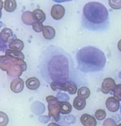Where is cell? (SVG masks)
Listing matches in <instances>:
<instances>
[{"mask_svg":"<svg viewBox=\"0 0 121 126\" xmlns=\"http://www.w3.org/2000/svg\"><path fill=\"white\" fill-rule=\"evenodd\" d=\"M51 16L55 20H60L63 18L65 14V8L61 4H55L52 5L50 11Z\"/></svg>","mask_w":121,"mask_h":126,"instance_id":"ba28073f","label":"cell"},{"mask_svg":"<svg viewBox=\"0 0 121 126\" xmlns=\"http://www.w3.org/2000/svg\"><path fill=\"white\" fill-rule=\"evenodd\" d=\"M78 96L84 98V99H87L89 97L90 94H91V92H90V90L88 87L86 86H82L81 88H79V89L78 90Z\"/></svg>","mask_w":121,"mask_h":126,"instance_id":"7402d4cb","label":"cell"},{"mask_svg":"<svg viewBox=\"0 0 121 126\" xmlns=\"http://www.w3.org/2000/svg\"><path fill=\"white\" fill-rule=\"evenodd\" d=\"M109 14L104 4L98 1L86 3L83 8L81 26L90 31H105L109 28Z\"/></svg>","mask_w":121,"mask_h":126,"instance_id":"7a4b0ae2","label":"cell"},{"mask_svg":"<svg viewBox=\"0 0 121 126\" xmlns=\"http://www.w3.org/2000/svg\"><path fill=\"white\" fill-rule=\"evenodd\" d=\"M21 21L27 25H33V24L35 21L33 16V12L30 11H25L21 15Z\"/></svg>","mask_w":121,"mask_h":126,"instance_id":"5bb4252c","label":"cell"},{"mask_svg":"<svg viewBox=\"0 0 121 126\" xmlns=\"http://www.w3.org/2000/svg\"><path fill=\"white\" fill-rule=\"evenodd\" d=\"M86 105V100L79 96L75 97V98L73 100V107L78 111H81L84 109H85Z\"/></svg>","mask_w":121,"mask_h":126,"instance_id":"9a60e30c","label":"cell"},{"mask_svg":"<svg viewBox=\"0 0 121 126\" xmlns=\"http://www.w3.org/2000/svg\"><path fill=\"white\" fill-rule=\"evenodd\" d=\"M103 126H118L116 122L115 121V120H113L112 118H107L106 120H104Z\"/></svg>","mask_w":121,"mask_h":126,"instance_id":"f1b7e54d","label":"cell"},{"mask_svg":"<svg viewBox=\"0 0 121 126\" xmlns=\"http://www.w3.org/2000/svg\"><path fill=\"white\" fill-rule=\"evenodd\" d=\"M78 69L84 73L100 72L104 69L106 58L100 49L88 46L80 49L76 53Z\"/></svg>","mask_w":121,"mask_h":126,"instance_id":"3957f363","label":"cell"},{"mask_svg":"<svg viewBox=\"0 0 121 126\" xmlns=\"http://www.w3.org/2000/svg\"><path fill=\"white\" fill-rule=\"evenodd\" d=\"M39 73L47 83L72 81L78 86L87 84L86 78L75 69L71 55L64 49L55 45L44 48L39 58Z\"/></svg>","mask_w":121,"mask_h":126,"instance_id":"6da1fadb","label":"cell"},{"mask_svg":"<svg viewBox=\"0 0 121 126\" xmlns=\"http://www.w3.org/2000/svg\"></svg>","mask_w":121,"mask_h":126,"instance_id":"836d02e7","label":"cell"},{"mask_svg":"<svg viewBox=\"0 0 121 126\" xmlns=\"http://www.w3.org/2000/svg\"><path fill=\"white\" fill-rule=\"evenodd\" d=\"M0 68L2 71H5L10 77L18 78L27 70V63L22 60L1 55L0 57Z\"/></svg>","mask_w":121,"mask_h":126,"instance_id":"277c9868","label":"cell"},{"mask_svg":"<svg viewBox=\"0 0 121 126\" xmlns=\"http://www.w3.org/2000/svg\"><path fill=\"white\" fill-rule=\"evenodd\" d=\"M115 80L112 78H105L101 85V92L104 94H109L111 91H113L116 87Z\"/></svg>","mask_w":121,"mask_h":126,"instance_id":"52a82bcc","label":"cell"},{"mask_svg":"<svg viewBox=\"0 0 121 126\" xmlns=\"http://www.w3.org/2000/svg\"><path fill=\"white\" fill-rule=\"evenodd\" d=\"M118 49L120 50L121 52V39L118 41Z\"/></svg>","mask_w":121,"mask_h":126,"instance_id":"1f68e13d","label":"cell"},{"mask_svg":"<svg viewBox=\"0 0 121 126\" xmlns=\"http://www.w3.org/2000/svg\"><path fill=\"white\" fill-rule=\"evenodd\" d=\"M106 106L107 109L111 112H116L120 109V102L115 97H109L106 101Z\"/></svg>","mask_w":121,"mask_h":126,"instance_id":"9c48e42d","label":"cell"},{"mask_svg":"<svg viewBox=\"0 0 121 126\" xmlns=\"http://www.w3.org/2000/svg\"><path fill=\"white\" fill-rule=\"evenodd\" d=\"M118 126H121V123H120V124H119Z\"/></svg>","mask_w":121,"mask_h":126,"instance_id":"d6a6232c","label":"cell"},{"mask_svg":"<svg viewBox=\"0 0 121 126\" xmlns=\"http://www.w3.org/2000/svg\"><path fill=\"white\" fill-rule=\"evenodd\" d=\"M24 42L20 40V39H15L12 42L10 43L9 44V48L13 50H17V51H21L24 49Z\"/></svg>","mask_w":121,"mask_h":126,"instance_id":"ac0fdd59","label":"cell"},{"mask_svg":"<svg viewBox=\"0 0 121 126\" xmlns=\"http://www.w3.org/2000/svg\"><path fill=\"white\" fill-rule=\"evenodd\" d=\"M113 94L115 98H117L119 101L121 100V84L116 86L115 89L113 90Z\"/></svg>","mask_w":121,"mask_h":126,"instance_id":"4316f807","label":"cell"},{"mask_svg":"<svg viewBox=\"0 0 121 126\" xmlns=\"http://www.w3.org/2000/svg\"><path fill=\"white\" fill-rule=\"evenodd\" d=\"M95 118L97 119V120L102 121L106 118V113L105 110H104V109H98L95 113Z\"/></svg>","mask_w":121,"mask_h":126,"instance_id":"cb8c5ba5","label":"cell"},{"mask_svg":"<svg viewBox=\"0 0 121 126\" xmlns=\"http://www.w3.org/2000/svg\"><path fill=\"white\" fill-rule=\"evenodd\" d=\"M33 29L34 31L37 32H40L43 31V28H44V25L42 24V23L41 22H38V21H35L33 25Z\"/></svg>","mask_w":121,"mask_h":126,"instance_id":"83f0119b","label":"cell"},{"mask_svg":"<svg viewBox=\"0 0 121 126\" xmlns=\"http://www.w3.org/2000/svg\"><path fill=\"white\" fill-rule=\"evenodd\" d=\"M16 39V36L13 35V31L10 28H4L1 31L0 34V40H1V50L4 51L5 49V46L8 44V46L10 42L13 40Z\"/></svg>","mask_w":121,"mask_h":126,"instance_id":"8992f818","label":"cell"},{"mask_svg":"<svg viewBox=\"0 0 121 126\" xmlns=\"http://www.w3.org/2000/svg\"><path fill=\"white\" fill-rule=\"evenodd\" d=\"M42 33H43V36L45 39L52 40L55 38L56 32H55V30L52 27L46 25V26H44Z\"/></svg>","mask_w":121,"mask_h":126,"instance_id":"7c38bea8","label":"cell"},{"mask_svg":"<svg viewBox=\"0 0 121 126\" xmlns=\"http://www.w3.org/2000/svg\"><path fill=\"white\" fill-rule=\"evenodd\" d=\"M24 83L23 80L19 78H17L13 80H12L10 86V90L14 93L21 92L24 89Z\"/></svg>","mask_w":121,"mask_h":126,"instance_id":"30bf717a","label":"cell"},{"mask_svg":"<svg viewBox=\"0 0 121 126\" xmlns=\"http://www.w3.org/2000/svg\"><path fill=\"white\" fill-rule=\"evenodd\" d=\"M109 5L112 9H121V0H109Z\"/></svg>","mask_w":121,"mask_h":126,"instance_id":"d4e9b609","label":"cell"},{"mask_svg":"<svg viewBox=\"0 0 121 126\" xmlns=\"http://www.w3.org/2000/svg\"><path fill=\"white\" fill-rule=\"evenodd\" d=\"M46 100L48 103V111L49 116L52 117L55 121L60 120L61 113V104L58 99L52 96L49 95L46 97Z\"/></svg>","mask_w":121,"mask_h":126,"instance_id":"5b68a950","label":"cell"},{"mask_svg":"<svg viewBox=\"0 0 121 126\" xmlns=\"http://www.w3.org/2000/svg\"><path fill=\"white\" fill-rule=\"evenodd\" d=\"M33 16L35 21L38 22H44L46 19V15L43 10L41 9H35L33 11Z\"/></svg>","mask_w":121,"mask_h":126,"instance_id":"e0dca14e","label":"cell"},{"mask_svg":"<svg viewBox=\"0 0 121 126\" xmlns=\"http://www.w3.org/2000/svg\"><path fill=\"white\" fill-rule=\"evenodd\" d=\"M50 88L52 91H64L66 92V85L65 83H60V82H52L50 84Z\"/></svg>","mask_w":121,"mask_h":126,"instance_id":"603a6c76","label":"cell"},{"mask_svg":"<svg viewBox=\"0 0 121 126\" xmlns=\"http://www.w3.org/2000/svg\"><path fill=\"white\" fill-rule=\"evenodd\" d=\"M81 123L84 126H97L96 119L90 114H84L81 117Z\"/></svg>","mask_w":121,"mask_h":126,"instance_id":"8fae6325","label":"cell"},{"mask_svg":"<svg viewBox=\"0 0 121 126\" xmlns=\"http://www.w3.org/2000/svg\"><path fill=\"white\" fill-rule=\"evenodd\" d=\"M55 2H58V3H63V2H67V1H71L72 0H52Z\"/></svg>","mask_w":121,"mask_h":126,"instance_id":"f546056e","label":"cell"},{"mask_svg":"<svg viewBox=\"0 0 121 126\" xmlns=\"http://www.w3.org/2000/svg\"><path fill=\"white\" fill-rule=\"evenodd\" d=\"M40 81L37 78L35 77H32L28 79H27L26 80V86L28 89L30 90H37L39 86H40Z\"/></svg>","mask_w":121,"mask_h":126,"instance_id":"4fadbf2b","label":"cell"},{"mask_svg":"<svg viewBox=\"0 0 121 126\" xmlns=\"http://www.w3.org/2000/svg\"><path fill=\"white\" fill-rule=\"evenodd\" d=\"M66 85V92H67L70 94H75L78 92V85L72 82V81H68L65 83Z\"/></svg>","mask_w":121,"mask_h":126,"instance_id":"ffe728a7","label":"cell"},{"mask_svg":"<svg viewBox=\"0 0 121 126\" xmlns=\"http://www.w3.org/2000/svg\"><path fill=\"white\" fill-rule=\"evenodd\" d=\"M8 123H9L8 116L5 113L1 111L0 112V126H7Z\"/></svg>","mask_w":121,"mask_h":126,"instance_id":"484cf974","label":"cell"},{"mask_svg":"<svg viewBox=\"0 0 121 126\" xmlns=\"http://www.w3.org/2000/svg\"><path fill=\"white\" fill-rule=\"evenodd\" d=\"M47 126H59L58 124H57V123H51L48 124Z\"/></svg>","mask_w":121,"mask_h":126,"instance_id":"4dcf8cb0","label":"cell"},{"mask_svg":"<svg viewBox=\"0 0 121 126\" xmlns=\"http://www.w3.org/2000/svg\"><path fill=\"white\" fill-rule=\"evenodd\" d=\"M16 0H5L4 2V8L7 12L12 13L16 9Z\"/></svg>","mask_w":121,"mask_h":126,"instance_id":"d6986e66","label":"cell"},{"mask_svg":"<svg viewBox=\"0 0 121 126\" xmlns=\"http://www.w3.org/2000/svg\"><path fill=\"white\" fill-rule=\"evenodd\" d=\"M5 55L13 58H16V59H19V60H22L24 61L25 57L24 55L21 52V51H17V50H13L11 49H7L5 52Z\"/></svg>","mask_w":121,"mask_h":126,"instance_id":"2e32d148","label":"cell"},{"mask_svg":"<svg viewBox=\"0 0 121 126\" xmlns=\"http://www.w3.org/2000/svg\"><path fill=\"white\" fill-rule=\"evenodd\" d=\"M61 104V113L62 114H68L72 111V106L67 101L60 102Z\"/></svg>","mask_w":121,"mask_h":126,"instance_id":"44dd1931","label":"cell"}]
</instances>
